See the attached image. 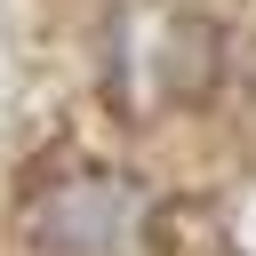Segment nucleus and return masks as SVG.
Here are the masks:
<instances>
[{
  "instance_id": "f257e3e1",
  "label": "nucleus",
  "mask_w": 256,
  "mask_h": 256,
  "mask_svg": "<svg viewBox=\"0 0 256 256\" xmlns=\"http://www.w3.org/2000/svg\"><path fill=\"white\" fill-rule=\"evenodd\" d=\"M40 224H48V240L72 248V256H104V248H112V224H136V192H120V184H72V192L48 200Z\"/></svg>"
}]
</instances>
